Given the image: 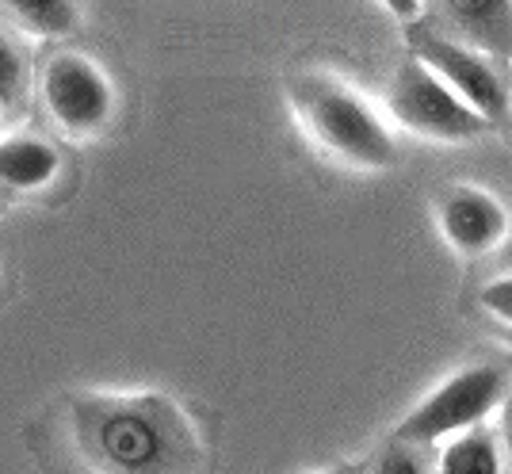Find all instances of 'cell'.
<instances>
[{"mask_svg": "<svg viewBox=\"0 0 512 474\" xmlns=\"http://www.w3.org/2000/svg\"><path fill=\"white\" fill-rule=\"evenodd\" d=\"M73 432L100 471H192L199 463L192 421L161 394H85L73 402Z\"/></svg>", "mask_w": 512, "mask_h": 474, "instance_id": "6da1fadb", "label": "cell"}, {"mask_svg": "<svg viewBox=\"0 0 512 474\" xmlns=\"http://www.w3.org/2000/svg\"><path fill=\"white\" fill-rule=\"evenodd\" d=\"M299 111L310 134L333 157H341L352 169H390L398 146L383 123V115L363 100L352 85H344L329 73L306 77L295 92Z\"/></svg>", "mask_w": 512, "mask_h": 474, "instance_id": "7a4b0ae2", "label": "cell"}, {"mask_svg": "<svg viewBox=\"0 0 512 474\" xmlns=\"http://www.w3.org/2000/svg\"><path fill=\"white\" fill-rule=\"evenodd\" d=\"M501 398H505V375L497 367H463L436 390H428L406 413V421L394 429V436L409 440V444H421V448H436L455 432L482 425L501 406Z\"/></svg>", "mask_w": 512, "mask_h": 474, "instance_id": "3957f363", "label": "cell"}, {"mask_svg": "<svg viewBox=\"0 0 512 474\" xmlns=\"http://www.w3.org/2000/svg\"><path fill=\"white\" fill-rule=\"evenodd\" d=\"M390 115L409 130L421 134L428 142H474L478 134H486V119L470 108L463 96H455L421 58H409L394 81H390Z\"/></svg>", "mask_w": 512, "mask_h": 474, "instance_id": "277c9868", "label": "cell"}, {"mask_svg": "<svg viewBox=\"0 0 512 474\" xmlns=\"http://www.w3.org/2000/svg\"><path fill=\"white\" fill-rule=\"evenodd\" d=\"M46 111L58 127L85 138L111 123L115 115V88L85 54H58L43 69Z\"/></svg>", "mask_w": 512, "mask_h": 474, "instance_id": "5b68a950", "label": "cell"}, {"mask_svg": "<svg viewBox=\"0 0 512 474\" xmlns=\"http://www.w3.org/2000/svg\"><path fill=\"white\" fill-rule=\"evenodd\" d=\"M413 58H421V62H425L455 96H463L486 123L501 119L505 108H509V92L501 85V77L493 73V65L486 62L482 54L467 50V46L451 43V39H440V35H417V39H413Z\"/></svg>", "mask_w": 512, "mask_h": 474, "instance_id": "8992f818", "label": "cell"}, {"mask_svg": "<svg viewBox=\"0 0 512 474\" xmlns=\"http://www.w3.org/2000/svg\"><path fill=\"white\" fill-rule=\"evenodd\" d=\"M440 230L451 249H459L463 257H482L505 241L509 211L501 207L497 195L482 192L474 184H459L440 199Z\"/></svg>", "mask_w": 512, "mask_h": 474, "instance_id": "52a82bcc", "label": "cell"}, {"mask_svg": "<svg viewBox=\"0 0 512 474\" xmlns=\"http://www.w3.org/2000/svg\"><path fill=\"white\" fill-rule=\"evenodd\" d=\"M440 4L474 46L490 54H512V0H440Z\"/></svg>", "mask_w": 512, "mask_h": 474, "instance_id": "ba28073f", "label": "cell"}, {"mask_svg": "<svg viewBox=\"0 0 512 474\" xmlns=\"http://www.w3.org/2000/svg\"><path fill=\"white\" fill-rule=\"evenodd\" d=\"M58 150L43 138H4L0 142V184L16 192H39L58 176Z\"/></svg>", "mask_w": 512, "mask_h": 474, "instance_id": "9c48e42d", "label": "cell"}, {"mask_svg": "<svg viewBox=\"0 0 512 474\" xmlns=\"http://www.w3.org/2000/svg\"><path fill=\"white\" fill-rule=\"evenodd\" d=\"M436 467L451 474H493L505 467V452H501V440L486 425H470V429L448 436Z\"/></svg>", "mask_w": 512, "mask_h": 474, "instance_id": "30bf717a", "label": "cell"}, {"mask_svg": "<svg viewBox=\"0 0 512 474\" xmlns=\"http://www.w3.org/2000/svg\"><path fill=\"white\" fill-rule=\"evenodd\" d=\"M0 4L23 31L43 39H62L69 31H77V20H81L73 0H0Z\"/></svg>", "mask_w": 512, "mask_h": 474, "instance_id": "8fae6325", "label": "cell"}, {"mask_svg": "<svg viewBox=\"0 0 512 474\" xmlns=\"http://www.w3.org/2000/svg\"><path fill=\"white\" fill-rule=\"evenodd\" d=\"M27 96V58L0 35V111H12Z\"/></svg>", "mask_w": 512, "mask_h": 474, "instance_id": "7c38bea8", "label": "cell"}, {"mask_svg": "<svg viewBox=\"0 0 512 474\" xmlns=\"http://www.w3.org/2000/svg\"><path fill=\"white\" fill-rule=\"evenodd\" d=\"M478 306L490 314V318H497V322L512 325V276H497V280H490L482 291H478Z\"/></svg>", "mask_w": 512, "mask_h": 474, "instance_id": "4fadbf2b", "label": "cell"}, {"mask_svg": "<svg viewBox=\"0 0 512 474\" xmlns=\"http://www.w3.org/2000/svg\"><path fill=\"white\" fill-rule=\"evenodd\" d=\"M417 452H421V444H409V440H398V436H394V444L379 455V471H421L425 459Z\"/></svg>", "mask_w": 512, "mask_h": 474, "instance_id": "5bb4252c", "label": "cell"}, {"mask_svg": "<svg viewBox=\"0 0 512 474\" xmlns=\"http://www.w3.org/2000/svg\"><path fill=\"white\" fill-rule=\"evenodd\" d=\"M501 452H505V463L512 467V394L501 398Z\"/></svg>", "mask_w": 512, "mask_h": 474, "instance_id": "9a60e30c", "label": "cell"}, {"mask_svg": "<svg viewBox=\"0 0 512 474\" xmlns=\"http://www.w3.org/2000/svg\"><path fill=\"white\" fill-rule=\"evenodd\" d=\"M379 4H383L390 16H398V20H417L425 0H379Z\"/></svg>", "mask_w": 512, "mask_h": 474, "instance_id": "2e32d148", "label": "cell"}]
</instances>
